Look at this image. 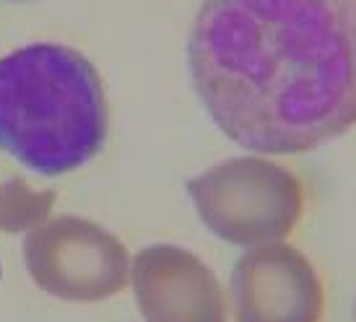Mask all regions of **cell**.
<instances>
[{
	"label": "cell",
	"instance_id": "1",
	"mask_svg": "<svg viewBox=\"0 0 356 322\" xmlns=\"http://www.w3.org/2000/svg\"><path fill=\"white\" fill-rule=\"evenodd\" d=\"M188 68L237 146L315 151L356 125V0H203Z\"/></svg>",
	"mask_w": 356,
	"mask_h": 322
},
{
	"label": "cell",
	"instance_id": "2",
	"mask_svg": "<svg viewBox=\"0 0 356 322\" xmlns=\"http://www.w3.org/2000/svg\"><path fill=\"white\" fill-rule=\"evenodd\" d=\"M109 133L107 91L83 52L34 42L0 58V148L42 177L97 159Z\"/></svg>",
	"mask_w": 356,
	"mask_h": 322
},
{
	"label": "cell",
	"instance_id": "3",
	"mask_svg": "<svg viewBox=\"0 0 356 322\" xmlns=\"http://www.w3.org/2000/svg\"><path fill=\"white\" fill-rule=\"evenodd\" d=\"M195 214L213 236L234 247L286 242L305 216V185L270 156L224 159L188 179Z\"/></svg>",
	"mask_w": 356,
	"mask_h": 322
},
{
	"label": "cell",
	"instance_id": "4",
	"mask_svg": "<svg viewBox=\"0 0 356 322\" xmlns=\"http://www.w3.org/2000/svg\"><path fill=\"white\" fill-rule=\"evenodd\" d=\"M24 265L40 291L97 304L130 283V255L115 232L83 216H50L24 239Z\"/></svg>",
	"mask_w": 356,
	"mask_h": 322
},
{
	"label": "cell",
	"instance_id": "5",
	"mask_svg": "<svg viewBox=\"0 0 356 322\" xmlns=\"http://www.w3.org/2000/svg\"><path fill=\"white\" fill-rule=\"evenodd\" d=\"M227 302L234 322H323L325 286L302 250L273 242L234 263Z\"/></svg>",
	"mask_w": 356,
	"mask_h": 322
},
{
	"label": "cell",
	"instance_id": "6",
	"mask_svg": "<svg viewBox=\"0 0 356 322\" xmlns=\"http://www.w3.org/2000/svg\"><path fill=\"white\" fill-rule=\"evenodd\" d=\"M143 322H227L229 302L211 265L179 244L156 242L130 260Z\"/></svg>",
	"mask_w": 356,
	"mask_h": 322
},
{
	"label": "cell",
	"instance_id": "7",
	"mask_svg": "<svg viewBox=\"0 0 356 322\" xmlns=\"http://www.w3.org/2000/svg\"><path fill=\"white\" fill-rule=\"evenodd\" d=\"M58 195L52 190L31 187L21 177L0 182V234H29L52 216Z\"/></svg>",
	"mask_w": 356,
	"mask_h": 322
},
{
	"label": "cell",
	"instance_id": "8",
	"mask_svg": "<svg viewBox=\"0 0 356 322\" xmlns=\"http://www.w3.org/2000/svg\"><path fill=\"white\" fill-rule=\"evenodd\" d=\"M10 3H29V0H10Z\"/></svg>",
	"mask_w": 356,
	"mask_h": 322
},
{
	"label": "cell",
	"instance_id": "9",
	"mask_svg": "<svg viewBox=\"0 0 356 322\" xmlns=\"http://www.w3.org/2000/svg\"><path fill=\"white\" fill-rule=\"evenodd\" d=\"M354 320H356V304H354Z\"/></svg>",
	"mask_w": 356,
	"mask_h": 322
}]
</instances>
